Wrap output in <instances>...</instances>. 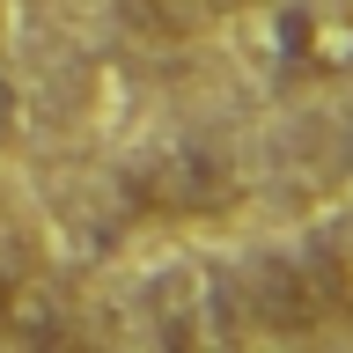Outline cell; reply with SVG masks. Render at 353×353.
<instances>
[{
	"mask_svg": "<svg viewBox=\"0 0 353 353\" xmlns=\"http://www.w3.org/2000/svg\"><path fill=\"white\" fill-rule=\"evenodd\" d=\"M243 309L258 316L265 331H316L331 316V287L309 258H258L250 280H243Z\"/></svg>",
	"mask_w": 353,
	"mask_h": 353,
	"instance_id": "obj_1",
	"label": "cell"
},
{
	"mask_svg": "<svg viewBox=\"0 0 353 353\" xmlns=\"http://www.w3.org/2000/svg\"><path fill=\"white\" fill-rule=\"evenodd\" d=\"M228 199H236V176L206 148H184V154H170L162 170L140 176V206H154V214H221Z\"/></svg>",
	"mask_w": 353,
	"mask_h": 353,
	"instance_id": "obj_2",
	"label": "cell"
},
{
	"mask_svg": "<svg viewBox=\"0 0 353 353\" xmlns=\"http://www.w3.org/2000/svg\"><path fill=\"white\" fill-rule=\"evenodd\" d=\"M8 125H15V88L0 81V140H8Z\"/></svg>",
	"mask_w": 353,
	"mask_h": 353,
	"instance_id": "obj_3",
	"label": "cell"
}]
</instances>
